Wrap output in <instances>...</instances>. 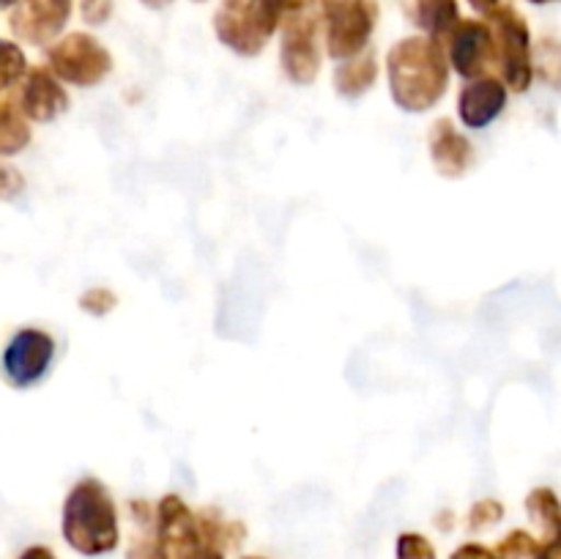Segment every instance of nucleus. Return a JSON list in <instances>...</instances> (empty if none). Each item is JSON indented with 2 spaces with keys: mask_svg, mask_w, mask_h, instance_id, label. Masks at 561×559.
Segmentation results:
<instances>
[{
  "mask_svg": "<svg viewBox=\"0 0 561 559\" xmlns=\"http://www.w3.org/2000/svg\"><path fill=\"white\" fill-rule=\"evenodd\" d=\"M392 93L405 110H425L447 88V60L433 38H405L389 53Z\"/></svg>",
  "mask_w": 561,
  "mask_h": 559,
  "instance_id": "1",
  "label": "nucleus"
},
{
  "mask_svg": "<svg viewBox=\"0 0 561 559\" xmlns=\"http://www.w3.org/2000/svg\"><path fill=\"white\" fill-rule=\"evenodd\" d=\"M64 537L75 551L85 557H99L118 546L115 504L96 480L80 482L66 499Z\"/></svg>",
  "mask_w": 561,
  "mask_h": 559,
  "instance_id": "2",
  "label": "nucleus"
},
{
  "mask_svg": "<svg viewBox=\"0 0 561 559\" xmlns=\"http://www.w3.org/2000/svg\"><path fill=\"white\" fill-rule=\"evenodd\" d=\"M233 526L192 515L179 497H168L159 504V540L173 559H225V543L233 540Z\"/></svg>",
  "mask_w": 561,
  "mask_h": 559,
  "instance_id": "3",
  "label": "nucleus"
},
{
  "mask_svg": "<svg viewBox=\"0 0 561 559\" xmlns=\"http://www.w3.org/2000/svg\"><path fill=\"white\" fill-rule=\"evenodd\" d=\"M323 14L329 53L334 58H348L367 44L378 11L373 0H323Z\"/></svg>",
  "mask_w": 561,
  "mask_h": 559,
  "instance_id": "4",
  "label": "nucleus"
},
{
  "mask_svg": "<svg viewBox=\"0 0 561 559\" xmlns=\"http://www.w3.org/2000/svg\"><path fill=\"white\" fill-rule=\"evenodd\" d=\"M493 25H496V36H493V53L502 58L504 77L513 88L524 91L529 88L531 80V64H529V31L518 11L510 5H496L491 9Z\"/></svg>",
  "mask_w": 561,
  "mask_h": 559,
  "instance_id": "5",
  "label": "nucleus"
},
{
  "mask_svg": "<svg viewBox=\"0 0 561 559\" xmlns=\"http://www.w3.org/2000/svg\"><path fill=\"white\" fill-rule=\"evenodd\" d=\"M49 64L55 75L77 85H93L110 71V55L88 33H71L58 47L49 49Z\"/></svg>",
  "mask_w": 561,
  "mask_h": 559,
  "instance_id": "6",
  "label": "nucleus"
},
{
  "mask_svg": "<svg viewBox=\"0 0 561 559\" xmlns=\"http://www.w3.org/2000/svg\"><path fill=\"white\" fill-rule=\"evenodd\" d=\"M55 343L49 334L38 332V329H22L14 334L3 354V370L11 384L16 387H31L38 378L47 373L49 362H53Z\"/></svg>",
  "mask_w": 561,
  "mask_h": 559,
  "instance_id": "7",
  "label": "nucleus"
},
{
  "mask_svg": "<svg viewBox=\"0 0 561 559\" xmlns=\"http://www.w3.org/2000/svg\"><path fill=\"white\" fill-rule=\"evenodd\" d=\"M71 0H16L11 31L31 44H47L69 22Z\"/></svg>",
  "mask_w": 561,
  "mask_h": 559,
  "instance_id": "8",
  "label": "nucleus"
},
{
  "mask_svg": "<svg viewBox=\"0 0 561 559\" xmlns=\"http://www.w3.org/2000/svg\"><path fill=\"white\" fill-rule=\"evenodd\" d=\"M217 33L228 47L241 55L261 53L272 31L257 14V3L252 5H222L217 14Z\"/></svg>",
  "mask_w": 561,
  "mask_h": 559,
  "instance_id": "9",
  "label": "nucleus"
},
{
  "mask_svg": "<svg viewBox=\"0 0 561 559\" xmlns=\"http://www.w3.org/2000/svg\"><path fill=\"white\" fill-rule=\"evenodd\" d=\"M453 66L466 77H474L496 58L493 53V33L485 22H458L449 33Z\"/></svg>",
  "mask_w": 561,
  "mask_h": 559,
  "instance_id": "10",
  "label": "nucleus"
},
{
  "mask_svg": "<svg viewBox=\"0 0 561 559\" xmlns=\"http://www.w3.org/2000/svg\"><path fill=\"white\" fill-rule=\"evenodd\" d=\"M283 64L296 82H310L318 75L316 22L310 16H294L285 27Z\"/></svg>",
  "mask_w": 561,
  "mask_h": 559,
  "instance_id": "11",
  "label": "nucleus"
},
{
  "mask_svg": "<svg viewBox=\"0 0 561 559\" xmlns=\"http://www.w3.org/2000/svg\"><path fill=\"white\" fill-rule=\"evenodd\" d=\"M507 91L499 80L493 77H482V80L469 82L460 93V115L469 126H488L504 107Z\"/></svg>",
  "mask_w": 561,
  "mask_h": 559,
  "instance_id": "12",
  "label": "nucleus"
},
{
  "mask_svg": "<svg viewBox=\"0 0 561 559\" xmlns=\"http://www.w3.org/2000/svg\"><path fill=\"white\" fill-rule=\"evenodd\" d=\"M66 107V93L44 69H33L22 88V110L36 121H49Z\"/></svg>",
  "mask_w": 561,
  "mask_h": 559,
  "instance_id": "13",
  "label": "nucleus"
},
{
  "mask_svg": "<svg viewBox=\"0 0 561 559\" xmlns=\"http://www.w3.org/2000/svg\"><path fill=\"white\" fill-rule=\"evenodd\" d=\"M433 159L444 173H463L471 162V146L466 137L449 126V121H438L433 132Z\"/></svg>",
  "mask_w": 561,
  "mask_h": 559,
  "instance_id": "14",
  "label": "nucleus"
},
{
  "mask_svg": "<svg viewBox=\"0 0 561 559\" xmlns=\"http://www.w3.org/2000/svg\"><path fill=\"white\" fill-rule=\"evenodd\" d=\"M414 14L416 22H420L425 31H431L433 42H436L438 36L453 33V27L458 25V3H455V0H416Z\"/></svg>",
  "mask_w": 561,
  "mask_h": 559,
  "instance_id": "15",
  "label": "nucleus"
},
{
  "mask_svg": "<svg viewBox=\"0 0 561 559\" xmlns=\"http://www.w3.org/2000/svg\"><path fill=\"white\" fill-rule=\"evenodd\" d=\"M31 140L20 110L11 102H0V153H16Z\"/></svg>",
  "mask_w": 561,
  "mask_h": 559,
  "instance_id": "16",
  "label": "nucleus"
},
{
  "mask_svg": "<svg viewBox=\"0 0 561 559\" xmlns=\"http://www.w3.org/2000/svg\"><path fill=\"white\" fill-rule=\"evenodd\" d=\"M373 80H376V60H373L370 55H367V58L348 60V64L337 71V88L345 96H356V93H362L365 88H370Z\"/></svg>",
  "mask_w": 561,
  "mask_h": 559,
  "instance_id": "17",
  "label": "nucleus"
},
{
  "mask_svg": "<svg viewBox=\"0 0 561 559\" xmlns=\"http://www.w3.org/2000/svg\"><path fill=\"white\" fill-rule=\"evenodd\" d=\"M529 513L542 529L548 532V540H559L561 532V515H559V502L553 497V491L542 488V491H535L529 497Z\"/></svg>",
  "mask_w": 561,
  "mask_h": 559,
  "instance_id": "18",
  "label": "nucleus"
},
{
  "mask_svg": "<svg viewBox=\"0 0 561 559\" xmlns=\"http://www.w3.org/2000/svg\"><path fill=\"white\" fill-rule=\"evenodd\" d=\"M25 75V55L16 44L0 38V91Z\"/></svg>",
  "mask_w": 561,
  "mask_h": 559,
  "instance_id": "19",
  "label": "nucleus"
},
{
  "mask_svg": "<svg viewBox=\"0 0 561 559\" xmlns=\"http://www.w3.org/2000/svg\"><path fill=\"white\" fill-rule=\"evenodd\" d=\"M540 551V543L529 535V532H513V535L504 537L499 543V548L493 551L496 559H526V557H537Z\"/></svg>",
  "mask_w": 561,
  "mask_h": 559,
  "instance_id": "20",
  "label": "nucleus"
},
{
  "mask_svg": "<svg viewBox=\"0 0 561 559\" xmlns=\"http://www.w3.org/2000/svg\"><path fill=\"white\" fill-rule=\"evenodd\" d=\"M307 3H310V0H257V14L266 22L268 31H274L285 16L299 14Z\"/></svg>",
  "mask_w": 561,
  "mask_h": 559,
  "instance_id": "21",
  "label": "nucleus"
},
{
  "mask_svg": "<svg viewBox=\"0 0 561 559\" xmlns=\"http://www.w3.org/2000/svg\"><path fill=\"white\" fill-rule=\"evenodd\" d=\"M398 559H436V551L422 535H403L398 540Z\"/></svg>",
  "mask_w": 561,
  "mask_h": 559,
  "instance_id": "22",
  "label": "nucleus"
},
{
  "mask_svg": "<svg viewBox=\"0 0 561 559\" xmlns=\"http://www.w3.org/2000/svg\"><path fill=\"white\" fill-rule=\"evenodd\" d=\"M126 559H170V554L164 551L159 537H137V540L131 543L129 557Z\"/></svg>",
  "mask_w": 561,
  "mask_h": 559,
  "instance_id": "23",
  "label": "nucleus"
},
{
  "mask_svg": "<svg viewBox=\"0 0 561 559\" xmlns=\"http://www.w3.org/2000/svg\"><path fill=\"white\" fill-rule=\"evenodd\" d=\"M80 11L88 22L96 25V22H104L113 14V0H82Z\"/></svg>",
  "mask_w": 561,
  "mask_h": 559,
  "instance_id": "24",
  "label": "nucleus"
},
{
  "mask_svg": "<svg viewBox=\"0 0 561 559\" xmlns=\"http://www.w3.org/2000/svg\"><path fill=\"white\" fill-rule=\"evenodd\" d=\"M22 190V175L14 168L0 164V197H14Z\"/></svg>",
  "mask_w": 561,
  "mask_h": 559,
  "instance_id": "25",
  "label": "nucleus"
},
{
  "mask_svg": "<svg viewBox=\"0 0 561 559\" xmlns=\"http://www.w3.org/2000/svg\"><path fill=\"white\" fill-rule=\"evenodd\" d=\"M499 518H502V504H496V502L477 504L474 513H471V524L474 526H485V524H491V521H499Z\"/></svg>",
  "mask_w": 561,
  "mask_h": 559,
  "instance_id": "26",
  "label": "nucleus"
},
{
  "mask_svg": "<svg viewBox=\"0 0 561 559\" xmlns=\"http://www.w3.org/2000/svg\"><path fill=\"white\" fill-rule=\"evenodd\" d=\"M453 559H496L493 551H488L485 546H477V543H466L458 551L453 554Z\"/></svg>",
  "mask_w": 561,
  "mask_h": 559,
  "instance_id": "27",
  "label": "nucleus"
},
{
  "mask_svg": "<svg viewBox=\"0 0 561 559\" xmlns=\"http://www.w3.org/2000/svg\"><path fill=\"white\" fill-rule=\"evenodd\" d=\"M535 559H561V540L540 543V551Z\"/></svg>",
  "mask_w": 561,
  "mask_h": 559,
  "instance_id": "28",
  "label": "nucleus"
},
{
  "mask_svg": "<svg viewBox=\"0 0 561 559\" xmlns=\"http://www.w3.org/2000/svg\"><path fill=\"white\" fill-rule=\"evenodd\" d=\"M20 559H55V557H53V551H49V548L33 546V548H27V551L22 554Z\"/></svg>",
  "mask_w": 561,
  "mask_h": 559,
  "instance_id": "29",
  "label": "nucleus"
},
{
  "mask_svg": "<svg viewBox=\"0 0 561 559\" xmlns=\"http://www.w3.org/2000/svg\"><path fill=\"white\" fill-rule=\"evenodd\" d=\"M469 3L480 11H491V9H496L499 0H469Z\"/></svg>",
  "mask_w": 561,
  "mask_h": 559,
  "instance_id": "30",
  "label": "nucleus"
},
{
  "mask_svg": "<svg viewBox=\"0 0 561 559\" xmlns=\"http://www.w3.org/2000/svg\"><path fill=\"white\" fill-rule=\"evenodd\" d=\"M146 5H151V9H162V5H168L170 0H142Z\"/></svg>",
  "mask_w": 561,
  "mask_h": 559,
  "instance_id": "31",
  "label": "nucleus"
},
{
  "mask_svg": "<svg viewBox=\"0 0 561 559\" xmlns=\"http://www.w3.org/2000/svg\"><path fill=\"white\" fill-rule=\"evenodd\" d=\"M257 0H225V5H252Z\"/></svg>",
  "mask_w": 561,
  "mask_h": 559,
  "instance_id": "32",
  "label": "nucleus"
},
{
  "mask_svg": "<svg viewBox=\"0 0 561 559\" xmlns=\"http://www.w3.org/2000/svg\"><path fill=\"white\" fill-rule=\"evenodd\" d=\"M9 5H16V0H0V9H9Z\"/></svg>",
  "mask_w": 561,
  "mask_h": 559,
  "instance_id": "33",
  "label": "nucleus"
},
{
  "mask_svg": "<svg viewBox=\"0 0 561 559\" xmlns=\"http://www.w3.org/2000/svg\"><path fill=\"white\" fill-rule=\"evenodd\" d=\"M531 3H551V0H531Z\"/></svg>",
  "mask_w": 561,
  "mask_h": 559,
  "instance_id": "34",
  "label": "nucleus"
},
{
  "mask_svg": "<svg viewBox=\"0 0 561 559\" xmlns=\"http://www.w3.org/2000/svg\"><path fill=\"white\" fill-rule=\"evenodd\" d=\"M247 559H263V557H247Z\"/></svg>",
  "mask_w": 561,
  "mask_h": 559,
  "instance_id": "35",
  "label": "nucleus"
}]
</instances>
